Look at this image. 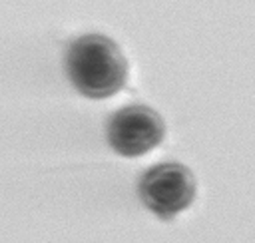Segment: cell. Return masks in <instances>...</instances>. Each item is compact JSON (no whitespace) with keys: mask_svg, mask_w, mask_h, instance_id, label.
I'll return each mask as SVG.
<instances>
[{"mask_svg":"<svg viewBox=\"0 0 255 243\" xmlns=\"http://www.w3.org/2000/svg\"><path fill=\"white\" fill-rule=\"evenodd\" d=\"M66 72L80 94L92 100H104L124 88L128 60L112 38L90 32L70 44Z\"/></svg>","mask_w":255,"mask_h":243,"instance_id":"obj_1","label":"cell"},{"mask_svg":"<svg viewBox=\"0 0 255 243\" xmlns=\"http://www.w3.org/2000/svg\"><path fill=\"white\" fill-rule=\"evenodd\" d=\"M195 177L179 161H161L145 169L137 183L143 205L161 219H169L187 209L195 199Z\"/></svg>","mask_w":255,"mask_h":243,"instance_id":"obj_2","label":"cell"},{"mask_svg":"<svg viewBox=\"0 0 255 243\" xmlns=\"http://www.w3.org/2000/svg\"><path fill=\"white\" fill-rule=\"evenodd\" d=\"M165 123L161 116L143 104H129L108 120L106 137L112 149L124 157H139L163 141Z\"/></svg>","mask_w":255,"mask_h":243,"instance_id":"obj_3","label":"cell"}]
</instances>
